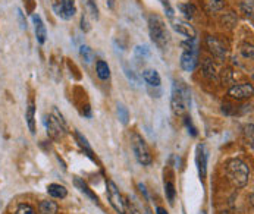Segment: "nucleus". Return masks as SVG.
<instances>
[{"label":"nucleus","mask_w":254,"mask_h":214,"mask_svg":"<svg viewBox=\"0 0 254 214\" xmlns=\"http://www.w3.org/2000/svg\"><path fill=\"white\" fill-rule=\"evenodd\" d=\"M241 9H243V12L247 15V16H253V0H247V1H244L243 4H241Z\"/></svg>","instance_id":"35"},{"label":"nucleus","mask_w":254,"mask_h":214,"mask_svg":"<svg viewBox=\"0 0 254 214\" xmlns=\"http://www.w3.org/2000/svg\"><path fill=\"white\" fill-rule=\"evenodd\" d=\"M241 53L246 59H253V46L246 43L243 44V49H241Z\"/></svg>","instance_id":"34"},{"label":"nucleus","mask_w":254,"mask_h":214,"mask_svg":"<svg viewBox=\"0 0 254 214\" xmlns=\"http://www.w3.org/2000/svg\"><path fill=\"white\" fill-rule=\"evenodd\" d=\"M106 3H108V6H109L110 9L115 7V0H106Z\"/></svg>","instance_id":"41"},{"label":"nucleus","mask_w":254,"mask_h":214,"mask_svg":"<svg viewBox=\"0 0 254 214\" xmlns=\"http://www.w3.org/2000/svg\"><path fill=\"white\" fill-rule=\"evenodd\" d=\"M79 54H81V57L84 59V62L85 63H91L93 62V59H94V53H93V50L88 47V46H81L79 47Z\"/></svg>","instance_id":"25"},{"label":"nucleus","mask_w":254,"mask_h":214,"mask_svg":"<svg viewBox=\"0 0 254 214\" xmlns=\"http://www.w3.org/2000/svg\"><path fill=\"white\" fill-rule=\"evenodd\" d=\"M25 119H27V125L30 132L34 135L36 134V105L31 100L27 106V111H25Z\"/></svg>","instance_id":"18"},{"label":"nucleus","mask_w":254,"mask_h":214,"mask_svg":"<svg viewBox=\"0 0 254 214\" xmlns=\"http://www.w3.org/2000/svg\"><path fill=\"white\" fill-rule=\"evenodd\" d=\"M106 188H108V200H109L110 206L113 207V210L119 214H127L125 200H124L122 194L119 192L116 183L113 180H108L106 182Z\"/></svg>","instance_id":"5"},{"label":"nucleus","mask_w":254,"mask_h":214,"mask_svg":"<svg viewBox=\"0 0 254 214\" xmlns=\"http://www.w3.org/2000/svg\"><path fill=\"white\" fill-rule=\"evenodd\" d=\"M134 54L138 57V59H147V57H150V49H148V46H137L135 49H134Z\"/></svg>","instance_id":"28"},{"label":"nucleus","mask_w":254,"mask_h":214,"mask_svg":"<svg viewBox=\"0 0 254 214\" xmlns=\"http://www.w3.org/2000/svg\"><path fill=\"white\" fill-rule=\"evenodd\" d=\"M33 22H34V28H36L37 41L40 44H44L46 38H47V30H46V25H44L43 19L40 18V15H37V13L33 15Z\"/></svg>","instance_id":"14"},{"label":"nucleus","mask_w":254,"mask_h":214,"mask_svg":"<svg viewBox=\"0 0 254 214\" xmlns=\"http://www.w3.org/2000/svg\"><path fill=\"white\" fill-rule=\"evenodd\" d=\"M18 18H19V24H21V28L22 30H27V22H25V18H24V13L21 9H18Z\"/></svg>","instance_id":"38"},{"label":"nucleus","mask_w":254,"mask_h":214,"mask_svg":"<svg viewBox=\"0 0 254 214\" xmlns=\"http://www.w3.org/2000/svg\"><path fill=\"white\" fill-rule=\"evenodd\" d=\"M228 96L234 100H247L253 96V85L252 84H237L229 88Z\"/></svg>","instance_id":"8"},{"label":"nucleus","mask_w":254,"mask_h":214,"mask_svg":"<svg viewBox=\"0 0 254 214\" xmlns=\"http://www.w3.org/2000/svg\"><path fill=\"white\" fill-rule=\"evenodd\" d=\"M53 10L59 18H62L65 21H69L76 13L75 0H58V1L53 3Z\"/></svg>","instance_id":"6"},{"label":"nucleus","mask_w":254,"mask_h":214,"mask_svg":"<svg viewBox=\"0 0 254 214\" xmlns=\"http://www.w3.org/2000/svg\"><path fill=\"white\" fill-rule=\"evenodd\" d=\"M59 212V206L58 203L52 201V200H44L38 204V213L40 214H58Z\"/></svg>","instance_id":"19"},{"label":"nucleus","mask_w":254,"mask_h":214,"mask_svg":"<svg viewBox=\"0 0 254 214\" xmlns=\"http://www.w3.org/2000/svg\"><path fill=\"white\" fill-rule=\"evenodd\" d=\"M52 116L62 125V128L65 129V131H68V123H66V120L64 119V114L59 111V108L58 107H53V111H52Z\"/></svg>","instance_id":"30"},{"label":"nucleus","mask_w":254,"mask_h":214,"mask_svg":"<svg viewBox=\"0 0 254 214\" xmlns=\"http://www.w3.org/2000/svg\"><path fill=\"white\" fill-rule=\"evenodd\" d=\"M47 192H49V195L52 198H56V200H64L68 195V189L64 185H59V183H50L47 186Z\"/></svg>","instance_id":"17"},{"label":"nucleus","mask_w":254,"mask_h":214,"mask_svg":"<svg viewBox=\"0 0 254 214\" xmlns=\"http://www.w3.org/2000/svg\"><path fill=\"white\" fill-rule=\"evenodd\" d=\"M73 185H75V188L81 192V194H84L87 198H90L94 204H99V197L94 194V191L87 185V182H84V179L78 178V176H73Z\"/></svg>","instance_id":"13"},{"label":"nucleus","mask_w":254,"mask_h":214,"mask_svg":"<svg viewBox=\"0 0 254 214\" xmlns=\"http://www.w3.org/2000/svg\"><path fill=\"white\" fill-rule=\"evenodd\" d=\"M203 6L207 13H216L225 7V1L223 0H204Z\"/></svg>","instance_id":"20"},{"label":"nucleus","mask_w":254,"mask_h":214,"mask_svg":"<svg viewBox=\"0 0 254 214\" xmlns=\"http://www.w3.org/2000/svg\"><path fill=\"white\" fill-rule=\"evenodd\" d=\"M147 25H148V34H150V38L151 41L156 44V47L162 52L168 50L169 47V43H171V34L166 28V24L165 21L153 13L148 16V21H147Z\"/></svg>","instance_id":"2"},{"label":"nucleus","mask_w":254,"mask_h":214,"mask_svg":"<svg viewBox=\"0 0 254 214\" xmlns=\"http://www.w3.org/2000/svg\"><path fill=\"white\" fill-rule=\"evenodd\" d=\"M125 206H128V212H129V214H143L138 210V207L135 206V203H132L131 200H128V203L125 201Z\"/></svg>","instance_id":"36"},{"label":"nucleus","mask_w":254,"mask_h":214,"mask_svg":"<svg viewBox=\"0 0 254 214\" xmlns=\"http://www.w3.org/2000/svg\"><path fill=\"white\" fill-rule=\"evenodd\" d=\"M84 4H85V7H87L88 13H90L96 21H97V19H99V7H97L96 0H84Z\"/></svg>","instance_id":"27"},{"label":"nucleus","mask_w":254,"mask_h":214,"mask_svg":"<svg viewBox=\"0 0 254 214\" xmlns=\"http://www.w3.org/2000/svg\"><path fill=\"white\" fill-rule=\"evenodd\" d=\"M81 30L84 33H88L90 31V24H88V19H87V15L85 13L81 16Z\"/></svg>","instance_id":"37"},{"label":"nucleus","mask_w":254,"mask_h":214,"mask_svg":"<svg viewBox=\"0 0 254 214\" xmlns=\"http://www.w3.org/2000/svg\"><path fill=\"white\" fill-rule=\"evenodd\" d=\"M165 194H166V198H168L169 204H174L177 191H175V185L172 182H165Z\"/></svg>","instance_id":"26"},{"label":"nucleus","mask_w":254,"mask_h":214,"mask_svg":"<svg viewBox=\"0 0 254 214\" xmlns=\"http://www.w3.org/2000/svg\"><path fill=\"white\" fill-rule=\"evenodd\" d=\"M118 117L124 125H127L129 122V111L124 105H118Z\"/></svg>","instance_id":"29"},{"label":"nucleus","mask_w":254,"mask_h":214,"mask_svg":"<svg viewBox=\"0 0 254 214\" xmlns=\"http://www.w3.org/2000/svg\"><path fill=\"white\" fill-rule=\"evenodd\" d=\"M195 166H197L200 179L206 178V175H207V154H206V148L203 144H198L195 148Z\"/></svg>","instance_id":"10"},{"label":"nucleus","mask_w":254,"mask_h":214,"mask_svg":"<svg viewBox=\"0 0 254 214\" xmlns=\"http://www.w3.org/2000/svg\"><path fill=\"white\" fill-rule=\"evenodd\" d=\"M203 75L209 79H216L218 75H216V68H215V63L212 59H204L203 60Z\"/></svg>","instance_id":"22"},{"label":"nucleus","mask_w":254,"mask_h":214,"mask_svg":"<svg viewBox=\"0 0 254 214\" xmlns=\"http://www.w3.org/2000/svg\"><path fill=\"white\" fill-rule=\"evenodd\" d=\"M180 65L185 72H192L198 65V54L191 52H182Z\"/></svg>","instance_id":"12"},{"label":"nucleus","mask_w":254,"mask_h":214,"mask_svg":"<svg viewBox=\"0 0 254 214\" xmlns=\"http://www.w3.org/2000/svg\"><path fill=\"white\" fill-rule=\"evenodd\" d=\"M226 172H228V176L231 178V180L234 182L235 186L244 188L249 183L250 169H249V166L243 160H240V159L229 160L228 166H226Z\"/></svg>","instance_id":"3"},{"label":"nucleus","mask_w":254,"mask_h":214,"mask_svg":"<svg viewBox=\"0 0 254 214\" xmlns=\"http://www.w3.org/2000/svg\"><path fill=\"white\" fill-rule=\"evenodd\" d=\"M141 76H143L144 82L148 85V87L159 88V87H160V84H162V78H160L159 72L156 71V69H145Z\"/></svg>","instance_id":"15"},{"label":"nucleus","mask_w":254,"mask_h":214,"mask_svg":"<svg viewBox=\"0 0 254 214\" xmlns=\"http://www.w3.org/2000/svg\"><path fill=\"white\" fill-rule=\"evenodd\" d=\"M206 44H207V47H209L210 53H212L216 59H219V60H223V59L226 57V49H225L223 43H222V41H219L216 37L207 36V38H206Z\"/></svg>","instance_id":"11"},{"label":"nucleus","mask_w":254,"mask_h":214,"mask_svg":"<svg viewBox=\"0 0 254 214\" xmlns=\"http://www.w3.org/2000/svg\"><path fill=\"white\" fill-rule=\"evenodd\" d=\"M15 214H37L36 210H34V207L33 206H30V204H19L18 207H16V212Z\"/></svg>","instance_id":"31"},{"label":"nucleus","mask_w":254,"mask_h":214,"mask_svg":"<svg viewBox=\"0 0 254 214\" xmlns=\"http://www.w3.org/2000/svg\"><path fill=\"white\" fill-rule=\"evenodd\" d=\"M156 214H168V212L163 207H156Z\"/></svg>","instance_id":"40"},{"label":"nucleus","mask_w":254,"mask_h":214,"mask_svg":"<svg viewBox=\"0 0 254 214\" xmlns=\"http://www.w3.org/2000/svg\"><path fill=\"white\" fill-rule=\"evenodd\" d=\"M191 106V91L188 85L181 81L175 79L172 84V93H171V107L172 111L177 116H185Z\"/></svg>","instance_id":"1"},{"label":"nucleus","mask_w":254,"mask_h":214,"mask_svg":"<svg viewBox=\"0 0 254 214\" xmlns=\"http://www.w3.org/2000/svg\"><path fill=\"white\" fill-rule=\"evenodd\" d=\"M184 122H185V126H187V129H188V132L192 135V137H197V128L192 125V120H191V117L190 116H185V119H184Z\"/></svg>","instance_id":"33"},{"label":"nucleus","mask_w":254,"mask_h":214,"mask_svg":"<svg viewBox=\"0 0 254 214\" xmlns=\"http://www.w3.org/2000/svg\"><path fill=\"white\" fill-rule=\"evenodd\" d=\"M171 21V27L181 36L187 37V38H195V30L194 27L185 21V19H181V18H172L169 19Z\"/></svg>","instance_id":"9"},{"label":"nucleus","mask_w":254,"mask_h":214,"mask_svg":"<svg viewBox=\"0 0 254 214\" xmlns=\"http://www.w3.org/2000/svg\"><path fill=\"white\" fill-rule=\"evenodd\" d=\"M178 9H180V12L184 15L185 19H192L194 15H195V10H197V7L192 3H190V1H187V3H178Z\"/></svg>","instance_id":"23"},{"label":"nucleus","mask_w":254,"mask_h":214,"mask_svg":"<svg viewBox=\"0 0 254 214\" xmlns=\"http://www.w3.org/2000/svg\"><path fill=\"white\" fill-rule=\"evenodd\" d=\"M138 188H140V191H141V194H144L145 198H148V197H147V191H145L144 183H138Z\"/></svg>","instance_id":"39"},{"label":"nucleus","mask_w":254,"mask_h":214,"mask_svg":"<svg viewBox=\"0 0 254 214\" xmlns=\"http://www.w3.org/2000/svg\"><path fill=\"white\" fill-rule=\"evenodd\" d=\"M75 140H76V143L78 145L81 147V150L93 160V161H96V156H94V151H93V148H91V145L88 143V140L81 134V132H78V131H75Z\"/></svg>","instance_id":"16"},{"label":"nucleus","mask_w":254,"mask_h":214,"mask_svg":"<svg viewBox=\"0 0 254 214\" xmlns=\"http://www.w3.org/2000/svg\"><path fill=\"white\" fill-rule=\"evenodd\" d=\"M160 3H162V6H163V9H165L166 16H168L169 19L175 18V10H174V7L171 6V1H169V0H160Z\"/></svg>","instance_id":"32"},{"label":"nucleus","mask_w":254,"mask_h":214,"mask_svg":"<svg viewBox=\"0 0 254 214\" xmlns=\"http://www.w3.org/2000/svg\"><path fill=\"white\" fill-rule=\"evenodd\" d=\"M96 73L102 81H108L110 78V68L105 60H97L96 62Z\"/></svg>","instance_id":"21"},{"label":"nucleus","mask_w":254,"mask_h":214,"mask_svg":"<svg viewBox=\"0 0 254 214\" xmlns=\"http://www.w3.org/2000/svg\"><path fill=\"white\" fill-rule=\"evenodd\" d=\"M124 73H125V76L128 78V81H129L131 84H135V85H138V84H140V78H138V75L132 71V69L129 68V65H128V63H125V62H124Z\"/></svg>","instance_id":"24"},{"label":"nucleus","mask_w":254,"mask_h":214,"mask_svg":"<svg viewBox=\"0 0 254 214\" xmlns=\"http://www.w3.org/2000/svg\"><path fill=\"white\" fill-rule=\"evenodd\" d=\"M44 125H46V129H47V135H49L52 140H55V141L61 140V138L68 132V131H65V129L62 128V125H61L52 114L44 117Z\"/></svg>","instance_id":"7"},{"label":"nucleus","mask_w":254,"mask_h":214,"mask_svg":"<svg viewBox=\"0 0 254 214\" xmlns=\"http://www.w3.org/2000/svg\"><path fill=\"white\" fill-rule=\"evenodd\" d=\"M131 148H132V153H134V156L140 164L150 166L153 163V156L150 153L148 145L144 141V138L137 132L131 134Z\"/></svg>","instance_id":"4"}]
</instances>
